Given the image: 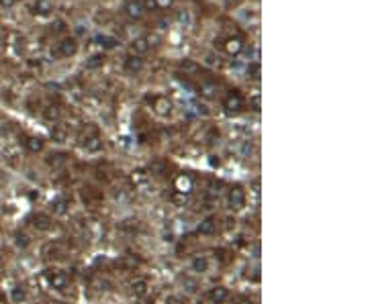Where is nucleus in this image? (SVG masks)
Instances as JSON below:
<instances>
[{
    "label": "nucleus",
    "mask_w": 368,
    "mask_h": 304,
    "mask_svg": "<svg viewBox=\"0 0 368 304\" xmlns=\"http://www.w3.org/2000/svg\"><path fill=\"white\" fill-rule=\"evenodd\" d=\"M223 108H225V112H229V114H235V112H239V110L243 108V96L239 94V90H229V92L225 94V98H223Z\"/></svg>",
    "instance_id": "1"
},
{
    "label": "nucleus",
    "mask_w": 368,
    "mask_h": 304,
    "mask_svg": "<svg viewBox=\"0 0 368 304\" xmlns=\"http://www.w3.org/2000/svg\"><path fill=\"white\" fill-rule=\"evenodd\" d=\"M225 204H227V208H229V210H233V212L241 210V208L245 206V192H243V188H239V186L231 188V190L227 192Z\"/></svg>",
    "instance_id": "2"
},
{
    "label": "nucleus",
    "mask_w": 368,
    "mask_h": 304,
    "mask_svg": "<svg viewBox=\"0 0 368 304\" xmlns=\"http://www.w3.org/2000/svg\"><path fill=\"white\" fill-rule=\"evenodd\" d=\"M70 278L64 269H47V284L53 288V290H64L68 286Z\"/></svg>",
    "instance_id": "3"
},
{
    "label": "nucleus",
    "mask_w": 368,
    "mask_h": 304,
    "mask_svg": "<svg viewBox=\"0 0 368 304\" xmlns=\"http://www.w3.org/2000/svg\"><path fill=\"white\" fill-rule=\"evenodd\" d=\"M207 298L211 304H225L229 298V290L225 286H213V288H209Z\"/></svg>",
    "instance_id": "4"
},
{
    "label": "nucleus",
    "mask_w": 368,
    "mask_h": 304,
    "mask_svg": "<svg viewBox=\"0 0 368 304\" xmlns=\"http://www.w3.org/2000/svg\"><path fill=\"white\" fill-rule=\"evenodd\" d=\"M76 51H78V43H76L74 37H66V39H61L57 43V53L61 57H72Z\"/></svg>",
    "instance_id": "5"
},
{
    "label": "nucleus",
    "mask_w": 368,
    "mask_h": 304,
    "mask_svg": "<svg viewBox=\"0 0 368 304\" xmlns=\"http://www.w3.org/2000/svg\"><path fill=\"white\" fill-rule=\"evenodd\" d=\"M197 231H199V235H203V237H211V235H215L217 233V219L215 217H205L201 223H199V227H197Z\"/></svg>",
    "instance_id": "6"
},
{
    "label": "nucleus",
    "mask_w": 368,
    "mask_h": 304,
    "mask_svg": "<svg viewBox=\"0 0 368 304\" xmlns=\"http://www.w3.org/2000/svg\"><path fill=\"white\" fill-rule=\"evenodd\" d=\"M82 147L88 151V154H97V151H101V149H103V139H101L97 133L86 135V137L82 139Z\"/></svg>",
    "instance_id": "7"
},
{
    "label": "nucleus",
    "mask_w": 368,
    "mask_h": 304,
    "mask_svg": "<svg viewBox=\"0 0 368 304\" xmlns=\"http://www.w3.org/2000/svg\"><path fill=\"white\" fill-rule=\"evenodd\" d=\"M191 271L197 273V276H203V273L209 271V257L207 255H195L191 259Z\"/></svg>",
    "instance_id": "8"
},
{
    "label": "nucleus",
    "mask_w": 368,
    "mask_h": 304,
    "mask_svg": "<svg viewBox=\"0 0 368 304\" xmlns=\"http://www.w3.org/2000/svg\"><path fill=\"white\" fill-rule=\"evenodd\" d=\"M31 221H33V227L37 231H49L51 225H53V221H51V217L47 215V212H37V215H33Z\"/></svg>",
    "instance_id": "9"
},
{
    "label": "nucleus",
    "mask_w": 368,
    "mask_h": 304,
    "mask_svg": "<svg viewBox=\"0 0 368 304\" xmlns=\"http://www.w3.org/2000/svg\"><path fill=\"white\" fill-rule=\"evenodd\" d=\"M68 210H70V200L64 198V196H59V198H55V200L51 202V212H53V217L66 215Z\"/></svg>",
    "instance_id": "10"
},
{
    "label": "nucleus",
    "mask_w": 368,
    "mask_h": 304,
    "mask_svg": "<svg viewBox=\"0 0 368 304\" xmlns=\"http://www.w3.org/2000/svg\"><path fill=\"white\" fill-rule=\"evenodd\" d=\"M43 147H45V141L41 137H27L25 139V149L29 154H41Z\"/></svg>",
    "instance_id": "11"
},
{
    "label": "nucleus",
    "mask_w": 368,
    "mask_h": 304,
    "mask_svg": "<svg viewBox=\"0 0 368 304\" xmlns=\"http://www.w3.org/2000/svg\"><path fill=\"white\" fill-rule=\"evenodd\" d=\"M147 290H149V282H147L145 278H135V280L131 282V292H133V296L143 298V296L147 294Z\"/></svg>",
    "instance_id": "12"
},
{
    "label": "nucleus",
    "mask_w": 368,
    "mask_h": 304,
    "mask_svg": "<svg viewBox=\"0 0 368 304\" xmlns=\"http://www.w3.org/2000/svg\"><path fill=\"white\" fill-rule=\"evenodd\" d=\"M125 70H127L129 74L141 72V70H143V59H141L139 55H129V57H125Z\"/></svg>",
    "instance_id": "13"
},
{
    "label": "nucleus",
    "mask_w": 368,
    "mask_h": 304,
    "mask_svg": "<svg viewBox=\"0 0 368 304\" xmlns=\"http://www.w3.org/2000/svg\"><path fill=\"white\" fill-rule=\"evenodd\" d=\"M127 15L131 17V19H141L143 15H145V9H143V5H141V0H131V3L127 5Z\"/></svg>",
    "instance_id": "14"
},
{
    "label": "nucleus",
    "mask_w": 368,
    "mask_h": 304,
    "mask_svg": "<svg viewBox=\"0 0 368 304\" xmlns=\"http://www.w3.org/2000/svg\"><path fill=\"white\" fill-rule=\"evenodd\" d=\"M153 108H156V112L158 114H170L172 112V102L168 100V98H164V96H158L156 100H153Z\"/></svg>",
    "instance_id": "15"
},
{
    "label": "nucleus",
    "mask_w": 368,
    "mask_h": 304,
    "mask_svg": "<svg viewBox=\"0 0 368 304\" xmlns=\"http://www.w3.org/2000/svg\"><path fill=\"white\" fill-rule=\"evenodd\" d=\"M225 51L229 53V55H237V53H241V49H243V41L239 39V37H229L227 41H225Z\"/></svg>",
    "instance_id": "16"
},
{
    "label": "nucleus",
    "mask_w": 368,
    "mask_h": 304,
    "mask_svg": "<svg viewBox=\"0 0 368 304\" xmlns=\"http://www.w3.org/2000/svg\"><path fill=\"white\" fill-rule=\"evenodd\" d=\"M176 192H180V194H191L193 192V180L189 176H180L176 180Z\"/></svg>",
    "instance_id": "17"
},
{
    "label": "nucleus",
    "mask_w": 368,
    "mask_h": 304,
    "mask_svg": "<svg viewBox=\"0 0 368 304\" xmlns=\"http://www.w3.org/2000/svg\"><path fill=\"white\" fill-rule=\"evenodd\" d=\"M31 237L25 233V231H17L15 233V245H17V249H21V251H25V249H29L31 247Z\"/></svg>",
    "instance_id": "18"
},
{
    "label": "nucleus",
    "mask_w": 368,
    "mask_h": 304,
    "mask_svg": "<svg viewBox=\"0 0 368 304\" xmlns=\"http://www.w3.org/2000/svg\"><path fill=\"white\" fill-rule=\"evenodd\" d=\"M149 49H151V47H149V43L145 41V37H139V39H135V41L131 43V51H133L135 55H139V57L145 55Z\"/></svg>",
    "instance_id": "19"
},
{
    "label": "nucleus",
    "mask_w": 368,
    "mask_h": 304,
    "mask_svg": "<svg viewBox=\"0 0 368 304\" xmlns=\"http://www.w3.org/2000/svg\"><path fill=\"white\" fill-rule=\"evenodd\" d=\"M11 300H13L15 304H23V302L27 300V288H25V286H15V288L11 290Z\"/></svg>",
    "instance_id": "20"
},
{
    "label": "nucleus",
    "mask_w": 368,
    "mask_h": 304,
    "mask_svg": "<svg viewBox=\"0 0 368 304\" xmlns=\"http://www.w3.org/2000/svg\"><path fill=\"white\" fill-rule=\"evenodd\" d=\"M178 68H180L184 74H195V72H199V64L193 62V59H182V62L178 64Z\"/></svg>",
    "instance_id": "21"
},
{
    "label": "nucleus",
    "mask_w": 368,
    "mask_h": 304,
    "mask_svg": "<svg viewBox=\"0 0 368 304\" xmlns=\"http://www.w3.org/2000/svg\"><path fill=\"white\" fill-rule=\"evenodd\" d=\"M149 180V174L145 172V170H135L133 174H131V182L135 186H141V184H145V182Z\"/></svg>",
    "instance_id": "22"
},
{
    "label": "nucleus",
    "mask_w": 368,
    "mask_h": 304,
    "mask_svg": "<svg viewBox=\"0 0 368 304\" xmlns=\"http://www.w3.org/2000/svg\"><path fill=\"white\" fill-rule=\"evenodd\" d=\"M47 164L51 168H61V166H66V156L64 154H51L47 158Z\"/></svg>",
    "instance_id": "23"
},
{
    "label": "nucleus",
    "mask_w": 368,
    "mask_h": 304,
    "mask_svg": "<svg viewBox=\"0 0 368 304\" xmlns=\"http://www.w3.org/2000/svg\"><path fill=\"white\" fill-rule=\"evenodd\" d=\"M97 41L105 47V49H113V47H117V39L115 37H109V35H101V37H97Z\"/></svg>",
    "instance_id": "24"
},
{
    "label": "nucleus",
    "mask_w": 368,
    "mask_h": 304,
    "mask_svg": "<svg viewBox=\"0 0 368 304\" xmlns=\"http://www.w3.org/2000/svg\"><path fill=\"white\" fill-rule=\"evenodd\" d=\"M180 284L184 286L182 290H187L189 294H193V292H197V288H199V284H197V280H191V278H180Z\"/></svg>",
    "instance_id": "25"
},
{
    "label": "nucleus",
    "mask_w": 368,
    "mask_h": 304,
    "mask_svg": "<svg viewBox=\"0 0 368 304\" xmlns=\"http://www.w3.org/2000/svg\"><path fill=\"white\" fill-rule=\"evenodd\" d=\"M43 114H45L47 120H53V123H55V120H59V108L57 106H47Z\"/></svg>",
    "instance_id": "26"
},
{
    "label": "nucleus",
    "mask_w": 368,
    "mask_h": 304,
    "mask_svg": "<svg viewBox=\"0 0 368 304\" xmlns=\"http://www.w3.org/2000/svg\"><path fill=\"white\" fill-rule=\"evenodd\" d=\"M248 78H252V80H260V64L256 62V64H250V68H248Z\"/></svg>",
    "instance_id": "27"
},
{
    "label": "nucleus",
    "mask_w": 368,
    "mask_h": 304,
    "mask_svg": "<svg viewBox=\"0 0 368 304\" xmlns=\"http://www.w3.org/2000/svg\"><path fill=\"white\" fill-rule=\"evenodd\" d=\"M51 135H53V139H55L57 143H64V141H66V137H68V133H66L64 129H59V127H53Z\"/></svg>",
    "instance_id": "28"
},
{
    "label": "nucleus",
    "mask_w": 368,
    "mask_h": 304,
    "mask_svg": "<svg viewBox=\"0 0 368 304\" xmlns=\"http://www.w3.org/2000/svg\"><path fill=\"white\" fill-rule=\"evenodd\" d=\"M103 64H105V57H103V55H92V57L88 59L86 68H99V66H103Z\"/></svg>",
    "instance_id": "29"
},
{
    "label": "nucleus",
    "mask_w": 368,
    "mask_h": 304,
    "mask_svg": "<svg viewBox=\"0 0 368 304\" xmlns=\"http://www.w3.org/2000/svg\"><path fill=\"white\" fill-rule=\"evenodd\" d=\"M35 9H37V13L47 15V13L51 11V3H49V0H39V3L35 5Z\"/></svg>",
    "instance_id": "30"
},
{
    "label": "nucleus",
    "mask_w": 368,
    "mask_h": 304,
    "mask_svg": "<svg viewBox=\"0 0 368 304\" xmlns=\"http://www.w3.org/2000/svg\"><path fill=\"white\" fill-rule=\"evenodd\" d=\"M201 92L205 96H213L215 94V86L213 84H201Z\"/></svg>",
    "instance_id": "31"
},
{
    "label": "nucleus",
    "mask_w": 368,
    "mask_h": 304,
    "mask_svg": "<svg viewBox=\"0 0 368 304\" xmlns=\"http://www.w3.org/2000/svg\"><path fill=\"white\" fill-rule=\"evenodd\" d=\"M141 5H143V9H145V11H156V9H158L156 0H141Z\"/></svg>",
    "instance_id": "32"
},
{
    "label": "nucleus",
    "mask_w": 368,
    "mask_h": 304,
    "mask_svg": "<svg viewBox=\"0 0 368 304\" xmlns=\"http://www.w3.org/2000/svg\"><path fill=\"white\" fill-rule=\"evenodd\" d=\"M174 3V0H156V5H158V9H168L170 5Z\"/></svg>",
    "instance_id": "33"
},
{
    "label": "nucleus",
    "mask_w": 368,
    "mask_h": 304,
    "mask_svg": "<svg viewBox=\"0 0 368 304\" xmlns=\"http://www.w3.org/2000/svg\"><path fill=\"white\" fill-rule=\"evenodd\" d=\"M182 300L178 298V296H174V294H170V296H166V304H180Z\"/></svg>",
    "instance_id": "34"
},
{
    "label": "nucleus",
    "mask_w": 368,
    "mask_h": 304,
    "mask_svg": "<svg viewBox=\"0 0 368 304\" xmlns=\"http://www.w3.org/2000/svg\"><path fill=\"white\" fill-rule=\"evenodd\" d=\"M145 41H147V43H149V47H151V45H158L160 37H156V35H149V37H145Z\"/></svg>",
    "instance_id": "35"
},
{
    "label": "nucleus",
    "mask_w": 368,
    "mask_h": 304,
    "mask_svg": "<svg viewBox=\"0 0 368 304\" xmlns=\"http://www.w3.org/2000/svg\"><path fill=\"white\" fill-rule=\"evenodd\" d=\"M209 162H211V166H213V168H215V166H217V168H219V164H221L217 156H211V160H209Z\"/></svg>",
    "instance_id": "36"
},
{
    "label": "nucleus",
    "mask_w": 368,
    "mask_h": 304,
    "mask_svg": "<svg viewBox=\"0 0 368 304\" xmlns=\"http://www.w3.org/2000/svg\"><path fill=\"white\" fill-rule=\"evenodd\" d=\"M0 5H3V7H13L15 0H0Z\"/></svg>",
    "instance_id": "37"
},
{
    "label": "nucleus",
    "mask_w": 368,
    "mask_h": 304,
    "mask_svg": "<svg viewBox=\"0 0 368 304\" xmlns=\"http://www.w3.org/2000/svg\"><path fill=\"white\" fill-rule=\"evenodd\" d=\"M237 304H254V300H250V298H241Z\"/></svg>",
    "instance_id": "38"
},
{
    "label": "nucleus",
    "mask_w": 368,
    "mask_h": 304,
    "mask_svg": "<svg viewBox=\"0 0 368 304\" xmlns=\"http://www.w3.org/2000/svg\"><path fill=\"white\" fill-rule=\"evenodd\" d=\"M53 304H66V302H53Z\"/></svg>",
    "instance_id": "39"
}]
</instances>
